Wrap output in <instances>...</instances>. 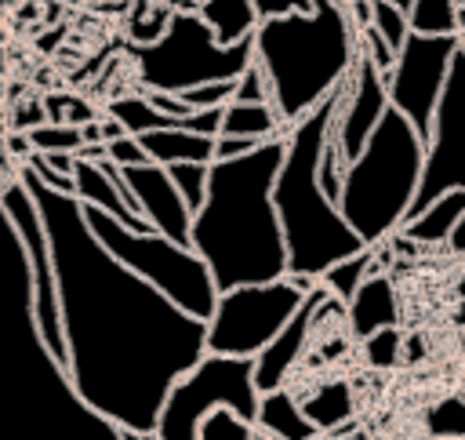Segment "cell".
Masks as SVG:
<instances>
[{
  "mask_svg": "<svg viewBox=\"0 0 465 440\" xmlns=\"http://www.w3.org/2000/svg\"><path fill=\"white\" fill-rule=\"evenodd\" d=\"M44 218L76 393L124 433H153L167 389L207 356V324L116 262L69 193L18 164Z\"/></svg>",
  "mask_w": 465,
  "mask_h": 440,
  "instance_id": "1",
  "label": "cell"
},
{
  "mask_svg": "<svg viewBox=\"0 0 465 440\" xmlns=\"http://www.w3.org/2000/svg\"><path fill=\"white\" fill-rule=\"evenodd\" d=\"M0 440H124L73 385L33 316V273L0 207Z\"/></svg>",
  "mask_w": 465,
  "mask_h": 440,
  "instance_id": "2",
  "label": "cell"
},
{
  "mask_svg": "<svg viewBox=\"0 0 465 440\" xmlns=\"http://www.w3.org/2000/svg\"><path fill=\"white\" fill-rule=\"evenodd\" d=\"M283 138L262 142L236 160H214L203 207L193 215L189 247L207 262L218 291L287 276V244L272 204Z\"/></svg>",
  "mask_w": 465,
  "mask_h": 440,
  "instance_id": "3",
  "label": "cell"
},
{
  "mask_svg": "<svg viewBox=\"0 0 465 440\" xmlns=\"http://www.w3.org/2000/svg\"><path fill=\"white\" fill-rule=\"evenodd\" d=\"M341 95L345 84L283 135V164L272 182V204L287 244V276H298L305 284H320V276L334 262L352 258L367 247L356 229L341 218L338 204L320 189V153L331 135Z\"/></svg>",
  "mask_w": 465,
  "mask_h": 440,
  "instance_id": "4",
  "label": "cell"
},
{
  "mask_svg": "<svg viewBox=\"0 0 465 440\" xmlns=\"http://www.w3.org/2000/svg\"><path fill=\"white\" fill-rule=\"evenodd\" d=\"M360 29L341 0H312L305 15L254 25V65L269 84V102L294 127L331 98L356 65Z\"/></svg>",
  "mask_w": 465,
  "mask_h": 440,
  "instance_id": "5",
  "label": "cell"
},
{
  "mask_svg": "<svg viewBox=\"0 0 465 440\" xmlns=\"http://www.w3.org/2000/svg\"><path fill=\"white\" fill-rule=\"evenodd\" d=\"M425 167V138L411 127L403 113L389 105L367 145L356 160H349L345 185L338 196L341 218L356 229L367 247L385 244L411 215V204L421 185Z\"/></svg>",
  "mask_w": 465,
  "mask_h": 440,
  "instance_id": "6",
  "label": "cell"
},
{
  "mask_svg": "<svg viewBox=\"0 0 465 440\" xmlns=\"http://www.w3.org/2000/svg\"><path fill=\"white\" fill-rule=\"evenodd\" d=\"M131 58L145 91L185 95L200 84L240 80L254 65V33L218 44L200 11H171L167 29L153 44H131Z\"/></svg>",
  "mask_w": 465,
  "mask_h": 440,
  "instance_id": "7",
  "label": "cell"
},
{
  "mask_svg": "<svg viewBox=\"0 0 465 440\" xmlns=\"http://www.w3.org/2000/svg\"><path fill=\"white\" fill-rule=\"evenodd\" d=\"M84 218H87L91 233L98 236V244L116 262H124L131 273L149 280L160 295H167L189 316H196L203 324L211 320L214 302H218V287L211 280L207 262L193 247H182V244H174L160 233H134V229H127L124 222H116L113 215H105L98 207H84Z\"/></svg>",
  "mask_w": 465,
  "mask_h": 440,
  "instance_id": "8",
  "label": "cell"
},
{
  "mask_svg": "<svg viewBox=\"0 0 465 440\" xmlns=\"http://www.w3.org/2000/svg\"><path fill=\"white\" fill-rule=\"evenodd\" d=\"M258 400L262 393L254 385V360L207 353L167 389L153 425V440H200L203 418L218 407H232L240 418L254 422Z\"/></svg>",
  "mask_w": 465,
  "mask_h": 440,
  "instance_id": "9",
  "label": "cell"
},
{
  "mask_svg": "<svg viewBox=\"0 0 465 440\" xmlns=\"http://www.w3.org/2000/svg\"><path fill=\"white\" fill-rule=\"evenodd\" d=\"M316 284L283 276L272 284H243L218 291L214 313L207 320V353L214 356H247L254 360L298 313L305 295Z\"/></svg>",
  "mask_w": 465,
  "mask_h": 440,
  "instance_id": "10",
  "label": "cell"
},
{
  "mask_svg": "<svg viewBox=\"0 0 465 440\" xmlns=\"http://www.w3.org/2000/svg\"><path fill=\"white\" fill-rule=\"evenodd\" d=\"M0 207L7 222L15 225V236L22 240V251L29 258L33 273V316L51 345V353L65 364V335H62V309H58V284H54V262H51V240L44 229V218L36 211L33 193L22 185V178H4L0 182Z\"/></svg>",
  "mask_w": 465,
  "mask_h": 440,
  "instance_id": "11",
  "label": "cell"
},
{
  "mask_svg": "<svg viewBox=\"0 0 465 440\" xmlns=\"http://www.w3.org/2000/svg\"><path fill=\"white\" fill-rule=\"evenodd\" d=\"M447 189H465V51L461 44L454 51V62L432 116V131L425 138V167H421V185L411 204V215L425 211Z\"/></svg>",
  "mask_w": 465,
  "mask_h": 440,
  "instance_id": "12",
  "label": "cell"
},
{
  "mask_svg": "<svg viewBox=\"0 0 465 440\" xmlns=\"http://www.w3.org/2000/svg\"><path fill=\"white\" fill-rule=\"evenodd\" d=\"M454 51H458V36L411 33L407 44L396 55L392 73L385 76L389 105L396 113H403L421 138H429V131H432V116H436V105H440Z\"/></svg>",
  "mask_w": 465,
  "mask_h": 440,
  "instance_id": "13",
  "label": "cell"
},
{
  "mask_svg": "<svg viewBox=\"0 0 465 440\" xmlns=\"http://www.w3.org/2000/svg\"><path fill=\"white\" fill-rule=\"evenodd\" d=\"M385 113H389L385 73L363 51H356V65L345 80V95H341V105H338L334 124H331V135H334L345 160L360 156V149L367 145V138L374 135V127L381 124Z\"/></svg>",
  "mask_w": 465,
  "mask_h": 440,
  "instance_id": "14",
  "label": "cell"
},
{
  "mask_svg": "<svg viewBox=\"0 0 465 440\" xmlns=\"http://www.w3.org/2000/svg\"><path fill=\"white\" fill-rule=\"evenodd\" d=\"M124 185L138 207V215L167 240L189 247V229H193V211L174 189L167 167L160 164H138V167H120Z\"/></svg>",
  "mask_w": 465,
  "mask_h": 440,
  "instance_id": "15",
  "label": "cell"
},
{
  "mask_svg": "<svg viewBox=\"0 0 465 440\" xmlns=\"http://www.w3.org/2000/svg\"><path fill=\"white\" fill-rule=\"evenodd\" d=\"M323 302H331V295L316 284L305 302L298 305V313L283 324V331L254 356V385L258 393H272V389H283L287 385V375L294 371V364L302 360L305 345H309V335H312V324L323 309Z\"/></svg>",
  "mask_w": 465,
  "mask_h": 440,
  "instance_id": "16",
  "label": "cell"
},
{
  "mask_svg": "<svg viewBox=\"0 0 465 440\" xmlns=\"http://www.w3.org/2000/svg\"><path fill=\"white\" fill-rule=\"evenodd\" d=\"M349 313V331L363 342V338H371V335H378V331H385V327H396V320H400V302H396V287H392V280H389V273H371L360 287H356V295L349 298V305H345Z\"/></svg>",
  "mask_w": 465,
  "mask_h": 440,
  "instance_id": "17",
  "label": "cell"
},
{
  "mask_svg": "<svg viewBox=\"0 0 465 440\" xmlns=\"http://www.w3.org/2000/svg\"><path fill=\"white\" fill-rule=\"evenodd\" d=\"M149 156V164L171 167V164H214V138L182 131V127H160L134 135Z\"/></svg>",
  "mask_w": 465,
  "mask_h": 440,
  "instance_id": "18",
  "label": "cell"
},
{
  "mask_svg": "<svg viewBox=\"0 0 465 440\" xmlns=\"http://www.w3.org/2000/svg\"><path fill=\"white\" fill-rule=\"evenodd\" d=\"M254 429L269 433L272 440H320V429L305 418L302 404L287 393V385L272 389V393H262Z\"/></svg>",
  "mask_w": 465,
  "mask_h": 440,
  "instance_id": "19",
  "label": "cell"
},
{
  "mask_svg": "<svg viewBox=\"0 0 465 440\" xmlns=\"http://www.w3.org/2000/svg\"><path fill=\"white\" fill-rule=\"evenodd\" d=\"M305 418L320 429V436H334L341 433L345 425H352V411H356V400H352V385L345 378H334V382H323L316 385L305 400H298Z\"/></svg>",
  "mask_w": 465,
  "mask_h": 440,
  "instance_id": "20",
  "label": "cell"
},
{
  "mask_svg": "<svg viewBox=\"0 0 465 440\" xmlns=\"http://www.w3.org/2000/svg\"><path fill=\"white\" fill-rule=\"evenodd\" d=\"M465 215V189H447L440 200H432L425 211L411 215L400 225V236H407L411 244H447L454 222Z\"/></svg>",
  "mask_w": 465,
  "mask_h": 440,
  "instance_id": "21",
  "label": "cell"
},
{
  "mask_svg": "<svg viewBox=\"0 0 465 440\" xmlns=\"http://www.w3.org/2000/svg\"><path fill=\"white\" fill-rule=\"evenodd\" d=\"M291 127L272 109V102H229L222 109V131L229 138H251V142H272L283 138Z\"/></svg>",
  "mask_w": 465,
  "mask_h": 440,
  "instance_id": "22",
  "label": "cell"
},
{
  "mask_svg": "<svg viewBox=\"0 0 465 440\" xmlns=\"http://www.w3.org/2000/svg\"><path fill=\"white\" fill-rule=\"evenodd\" d=\"M200 18L214 29L218 44H236V40L251 36L254 25H258L251 0H203L200 4Z\"/></svg>",
  "mask_w": 465,
  "mask_h": 440,
  "instance_id": "23",
  "label": "cell"
},
{
  "mask_svg": "<svg viewBox=\"0 0 465 440\" xmlns=\"http://www.w3.org/2000/svg\"><path fill=\"white\" fill-rule=\"evenodd\" d=\"M105 116L120 120L127 135H145V131H160V127H178L174 116L160 113L145 95H116L105 105Z\"/></svg>",
  "mask_w": 465,
  "mask_h": 440,
  "instance_id": "24",
  "label": "cell"
},
{
  "mask_svg": "<svg viewBox=\"0 0 465 440\" xmlns=\"http://www.w3.org/2000/svg\"><path fill=\"white\" fill-rule=\"evenodd\" d=\"M374 255H378V247H363L360 255H352V258H341V262H334L323 276H320V287L334 298V302H341V305H349V298L356 295V287L374 273Z\"/></svg>",
  "mask_w": 465,
  "mask_h": 440,
  "instance_id": "25",
  "label": "cell"
},
{
  "mask_svg": "<svg viewBox=\"0 0 465 440\" xmlns=\"http://www.w3.org/2000/svg\"><path fill=\"white\" fill-rule=\"evenodd\" d=\"M407 22L421 36H458V0H414Z\"/></svg>",
  "mask_w": 465,
  "mask_h": 440,
  "instance_id": "26",
  "label": "cell"
},
{
  "mask_svg": "<svg viewBox=\"0 0 465 440\" xmlns=\"http://www.w3.org/2000/svg\"><path fill=\"white\" fill-rule=\"evenodd\" d=\"M429 440H465V396H443L425 411Z\"/></svg>",
  "mask_w": 465,
  "mask_h": 440,
  "instance_id": "27",
  "label": "cell"
},
{
  "mask_svg": "<svg viewBox=\"0 0 465 440\" xmlns=\"http://www.w3.org/2000/svg\"><path fill=\"white\" fill-rule=\"evenodd\" d=\"M22 135H25V142H29L33 153H80L84 149V135L73 124H51V120H44V124H36V127H29Z\"/></svg>",
  "mask_w": 465,
  "mask_h": 440,
  "instance_id": "28",
  "label": "cell"
},
{
  "mask_svg": "<svg viewBox=\"0 0 465 440\" xmlns=\"http://www.w3.org/2000/svg\"><path fill=\"white\" fill-rule=\"evenodd\" d=\"M174 189L182 193V200L189 204V211L196 215L203 207V196H207V178H211V164H171L167 167Z\"/></svg>",
  "mask_w": 465,
  "mask_h": 440,
  "instance_id": "29",
  "label": "cell"
},
{
  "mask_svg": "<svg viewBox=\"0 0 465 440\" xmlns=\"http://www.w3.org/2000/svg\"><path fill=\"white\" fill-rule=\"evenodd\" d=\"M371 25L381 33V40L400 55V47L407 44L411 36V22H407V11L385 4V0H371Z\"/></svg>",
  "mask_w": 465,
  "mask_h": 440,
  "instance_id": "30",
  "label": "cell"
},
{
  "mask_svg": "<svg viewBox=\"0 0 465 440\" xmlns=\"http://www.w3.org/2000/svg\"><path fill=\"white\" fill-rule=\"evenodd\" d=\"M251 436H254V422L240 418L232 407L211 411L200 425V440H251Z\"/></svg>",
  "mask_w": 465,
  "mask_h": 440,
  "instance_id": "31",
  "label": "cell"
},
{
  "mask_svg": "<svg viewBox=\"0 0 465 440\" xmlns=\"http://www.w3.org/2000/svg\"><path fill=\"white\" fill-rule=\"evenodd\" d=\"M44 116L51 124H73V127H84V124L98 120V113L76 95H47L44 98Z\"/></svg>",
  "mask_w": 465,
  "mask_h": 440,
  "instance_id": "32",
  "label": "cell"
},
{
  "mask_svg": "<svg viewBox=\"0 0 465 440\" xmlns=\"http://www.w3.org/2000/svg\"><path fill=\"white\" fill-rule=\"evenodd\" d=\"M345 171H349V160L341 156V149H338V142H334V135H327V142H323V153H320V189L338 204V196H341V185H345Z\"/></svg>",
  "mask_w": 465,
  "mask_h": 440,
  "instance_id": "33",
  "label": "cell"
},
{
  "mask_svg": "<svg viewBox=\"0 0 465 440\" xmlns=\"http://www.w3.org/2000/svg\"><path fill=\"white\" fill-rule=\"evenodd\" d=\"M232 95H236V80H218V84H200V87H193L178 98L189 109H222V105L232 102Z\"/></svg>",
  "mask_w": 465,
  "mask_h": 440,
  "instance_id": "34",
  "label": "cell"
},
{
  "mask_svg": "<svg viewBox=\"0 0 465 440\" xmlns=\"http://www.w3.org/2000/svg\"><path fill=\"white\" fill-rule=\"evenodd\" d=\"M363 356H367L371 367H392L400 360V331L385 327V331L363 338Z\"/></svg>",
  "mask_w": 465,
  "mask_h": 440,
  "instance_id": "35",
  "label": "cell"
},
{
  "mask_svg": "<svg viewBox=\"0 0 465 440\" xmlns=\"http://www.w3.org/2000/svg\"><path fill=\"white\" fill-rule=\"evenodd\" d=\"M360 51H363V55H367V58H371L385 76L392 73V65H396V51L381 40V33H378L374 25H363V29H360Z\"/></svg>",
  "mask_w": 465,
  "mask_h": 440,
  "instance_id": "36",
  "label": "cell"
},
{
  "mask_svg": "<svg viewBox=\"0 0 465 440\" xmlns=\"http://www.w3.org/2000/svg\"><path fill=\"white\" fill-rule=\"evenodd\" d=\"M22 167H29L47 189H54V193H69L73 196V175H62L58 167H51L47 164V156H40V153H29L25 160H22Z\"/></svg>",
  "mask_w": 465,
  "mask_h": 440,
  "instance_id": "37",
  "label": "cell"
},
{
  "mask_svg": "<svg viewBox=\"0 0 465 440\" xmlns=\"http://www.w3.org/2000/svg\"><path fill=\"white\" fill-rule=\"evenodd\" d=\"M105 156H109L116 167H138V164H149V156H145V149H142V142H138L134 135H124V138L105 142Z\"/></svg>",
  "mask_w": 465,
  "mask_h": 440,
  "instance_id": "38",
  "label": "cell"
},
{
  "mask_svg": "<svg viewBox=\"0 0 465 440\" xmlns=\"http://www.w3.org/2000/svg\"><path fill=\"white\" fill-rule=\"evenodd\" d=\"M251 7H254V18H258V22H269V18L312 11V0H251Z\"/></svg>",
  "mask_w": 465,
  "mask_h": 440,
  "instance_id": "39",
  "label": "cell"
},
{
  "mask_svg": "<svg viewBox=\"0 0 465 440\" xmlns=\"http://www.w3.org/2000/svg\"><path fill=\"white\" fill-rule=\"evenodd\" d=\"M232 102H269V84H265V76H262L258 65H251V69L236 80Z\"/></svg>",
  "mask_w": 465,
  "mask_h": 440,
  "instance_id": "40",
  "label": "cell"
},
{
  "mask_svg": "<svg viewBox=\"0 0 465 440\" xmlns=\"http://www.w3.org/2000/svg\"><path fill=\"white\" fill-rule=\"evenodd\" d=\"M254 145H262V142H251V138H229V135H218V138H214V160H236V156H243V153H251Z\"/></svg>",
  "mask_w": 465,
  "mask_h": 440,
  "instance_id": "41",
  "label": "cell"
},
{
  "mask_svg": "<svg viewBox=\"0 0 465 440\" xmlns=\"http://www.w3.org/2000/svg\"><path fill=\"white\" fill-rule=\"evenodd\" d=\"M450 255H458V258H465V215L454 222V229H450V236H447V244H443Z\"/></svg>",
  "mask_w": 465,
  "mask_h": 440,
  "instance_id": "42",
  "label": "cell"
},
{
  "mask_svg": "<svg viewBox=\"0 0 465 440\" xmlns=\"http://www.w3.org/2000/svg\"><path fill=\"white\" fill-rule=\"evenodd\" d=\"M127 131H124V124L120 120H113V116H102V142H113V138H124Z\"/></svg>",
  "mask_w": 465,
  "mask_h": 440,
  "instance_id": "43",
  "label": "cell"
},
{
  "mask_svg": "<svg viewBox=\"0 0 465 440\" xmlns=\"http://www.w3.org/2000/svg\"><path fill=\"white\" fill-rule=\"evenodd\" d=\"M385 4H392V7H400V11H407V15H411V7H414V0H385Z\"/></svg>",
  "mask_w": 465,
  "mask_h": 440,
  "instance_id": "44",
  "label": "cell"
},
{
  "mask_svg": "<svg viewBox=\"0 0 465 440\" xmlns=\"http://www.w3.org/2000/svg\"><path fill=\"white\" fill-rule=\"evenodd\" d=\"M461 33H465V4L458 7V36H461Z\"/></svg>",
  "mask_w": 465,
  "mask_h": 440,
  "instance_id": "45",
  "label": "cell"
},
{
  "mask_svg": "<svg viewBox=\"0 0 465 440\" xmlns=\"http://www.w3.org/2000/svg\"><path fill=\"white\" fill-rule=\"evenodd\" d=\"M124 440H153V433H124Z\"/></svg>",
  "mask_w": 465,
  "mask_h": 440,
  "instance_id": "46",
  "label": "cell"
},
{
  "mask_svg": "<svg viewBox=\"0 0 465 440\" xmlns=\"http://www.w3.org/2000/svg\"><path fill=\"white\" fill-rule=\"evenodd\" d=\"M251 440H272V436H269V433H262V429H254V436H251Z\"/></svg>",
  "mask_w": 465,
  "mask_h": 440,
  "instance_id": "47",
  "label": "cell"
},
{
  "mask_svg": "<svg viewBox=\"0 0 465 440\" xmlns=\"http://www.w3.org/2000/svg\"><path fill=\"white\" fill-rule=\"evenodd\" d=\"M458 295L465 298V273H461V280H458Z\"/></svg>",
  "mask_w": 465,
  "mask_h": 440,
  "instance_id": "48",
  "label": "cell"
},
{
  "mask_svg": "<svg viewBox=\"0 0 465 440\" xmlns=\"http://www.w3.org/2000/svg\"><path fill=\"white\" fill-rule=\"evenodd\" d=\"M458 44H461V51H465V33H461V36H458Z\"/></svg>",
  "mask_w": 465,
  "mask_h": 440,
  "instance_id": "49",
  "label": "cell"
},
{
  "mask_svg": "<svg viewBox=\"0 0 465 440\" xmlns=\"http://www.w3.org/2000/svg\"><path fill=\"white\" fill-rule=\"evenodd\" d=\"M331 440H345V436H331Z\"/></svg>",
  "mask_w": 465,
  "mask_h": 440,
  "instance_id": "50",
  "label": "cell"
},
{
  "mask_svg": "<svg viewBox=\"0 0 465 440\" xmlns=\"http://www.w3.org/2000/svg\"><path fill=\"white\" fill-rule=\"evenodd\" d=\"M341 4H356V0H341Z\"/></svg>",
  "mask_w": 465,
  "mask_h": 440,
  "instance_id": "51",
  "label": "cell"
},
{
  "mask_svg": "<svg viewBox=\"0 0 465 440\" xmlns=\"http://www.w3.org/2000/svg\"><path fill=\"white\" fill-rule=\"evenodd\" d=\"M461 4H465V0H458V7H461Z\"/></svg>",
  "mask_w": 465,
  "mask_h": 440,
  "instance_id": "52",
  "label": "cell"
}]
</instances>
